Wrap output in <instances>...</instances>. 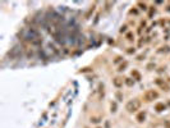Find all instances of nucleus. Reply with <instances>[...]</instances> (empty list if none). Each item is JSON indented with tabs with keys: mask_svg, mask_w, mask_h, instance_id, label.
<instances>
[{
	"mask_svg": "<svg viewBox=\"0 0 170 128\" xmlns=\"http://www.w3.org/2000/svg\"><path fill=\"white\" fill-rule=\"evenodd\" d=\"M24 39L27 40V41H29L31 44H33V45L41 44V39H40L37 31H35L33 28H29V29H28L27 33H26V36H24Z\"/></svg>",
	"mask_w": 170,
	"mask_h": 128,
	"instance_id": "f257e3e1",
	"label": "nucleus"
},
{
	"mask_svg": "<svg viewBox=\"0 0 170 128\" xmlns=\"http://www.w3.org/2000/svg\"><path fill=\"white\" fill-rule=\"evenodd\" d=\"M139 108H141V101H139L138 99H133V100H131V101H128L127 105H125V109H127L129 113L137 111Z\"/></svg>",
	"mask_w": 170,
	"mask_h": 128,
	"instance_id": "f03ea898",
	"label": "nucleus"
},
{
	"mask_svg": "<svg viewBox=\"0 0 170 128\" xmlns=\"http://www.w3.org/2000/svg\"><path fill=\"white\" fill-rule=\"evenodd\" d=\"M159 97V93L156 91H154V90H148V91L145 92V100L146 101H152L155 99H157Z\"/></svg>",
	"mask_w": 170,
	"mask_h": 128,
	"instance_id": "7ed1b4c3",
	"label": "nucleus"
},
{
	"mask_svg": "<svg viewBox=\"0 0 170 128\" xmlns=\"http://www.w3.org/2000/svg\"><path fill=\"white\" fill-rule=\"evenodd\" d=\"M166 106H165V104H162V103H159L155 105V110L156 111H162V110H165Z\"/></svg>",
	"mask_w": 170,
	"mask_h": 128,
	"instance_id": "20e7f679",
	"label": "nucleus"
},
{
	"mask_svg": "<svg viewBox=\"0 0 170 128\" xmlns=\"http://www.w3.org/2000/svg\"><path fill=\"white\" fill-rule=\"evenodd\" d=\"M156 83H157L159 86H161V87H162V88H165V90H166V91H168V90H169V86H168V85H166V83H165V82H162V81H160V80H156Z\"/></svg>",
	"mask_w": 170,
	"mask_h": 128,
	"instance_id": "39448f33",
	"label": "nucleus"
},
{
	"mask_svg": "<svg viewBox=\"0 0 170 128\" xmlns=\"http://www.w3.org/2000/svg\"><path fill=\"white\" fill-rule=\"evenodd\" d=\"M145 118H146V113H145V111L139 113V114L137 115V120H138V122H143V120H145Z\"/></svg>",
	"mask_w": 170,
	"mask_h": 128,
	"instance_id": "423d86ee",
	"label": "nucleus"
},
{
	"mask_svg": "<svg viewBox=\"0 0 170 128\" xmlns=\"http://www.w3.org/2000/svg\"><path fill=\"white\" fill-rule=\"evenodd\" d=\"M114 85H115L116 87H120V86L123 85V82H121L119 78H115V80H114Z\"/></svg>",
	"mask_w": 170,
	"mask_h": 128,
	"instance_id": "0eeeda50",
	"label": "nucleus"
},
{
	"mask_svg": "<svg viewBox=\"0 0 170 128\" xmlns=\"http://www.w3.org/2000/svg\"><path fill=\"white\" fill-rule=\"evenodd\" d=\"M164 126L166 127V128H170V120H165V124Z\"/></svg>",
	"mask_w": 170,
	"mask_h": 128,
	"instance_id": "6e6552de",
	"label": "nucleus"
},
{
	"mask_svg": "<svg viewBox=\"0 0 170 128\" xmlns=\"http://www.w3.org/2000/svg\"><path fill=\"white\" fill-rule=\"evenodd\" d=\"M115 109H116V105L113 104V105H111V111H115Z\"/></svg>",
	"mask_w": 170,
	"mask_h": 128,
	"instance_id": "1a4fd4ad",
	"label": "nucleus"
},
{
	"mask_svg": "<svg viewBox=\"0 0 170 128\" xmlns=\"http://www.w3.org/2000/svg\"><path fill=\"white\" fill-rule=\"evenodd\" d=\"M139 5H141V6H142V9H143V10H146V9H147L145 4H139Z\"/></svg>",
	"mask_w": 170,
	"mask_h": 128,
	"instance_id": "9d476101",
	"label": "nucleus"
},
{
	"mask_svg": "<svg viewBox=\"0 0 170 128\" xmlns=\"http://www.w3.org/2000/svg\"><path fill=\"white\" fill-rule=\"evenodd\" d=\"M116 96H118V99H119V100H121V95H120V93H119V92H118V93H116Z\"/></svg>",
	"mask_w": 170,
	"mask_h": 128,
	"instance_id": "9b49d317",
	"label": "nucleus"
},
{
	"mask_svg": "<svg viewBox=\"0 0 170 128\" xmlns=\"http://www.w3.org/2000/svg\"><path fill=\"white\" fill-rule=\"evenodd\" d=\"M168 10H169V12H170V6H169V9H168Z\"/></svg>",
	"mask_w": 170,
	"mask_h": 128,
	"instance_id": "f8f14e48",
	"label": "nucleus"
}]
</instances>
